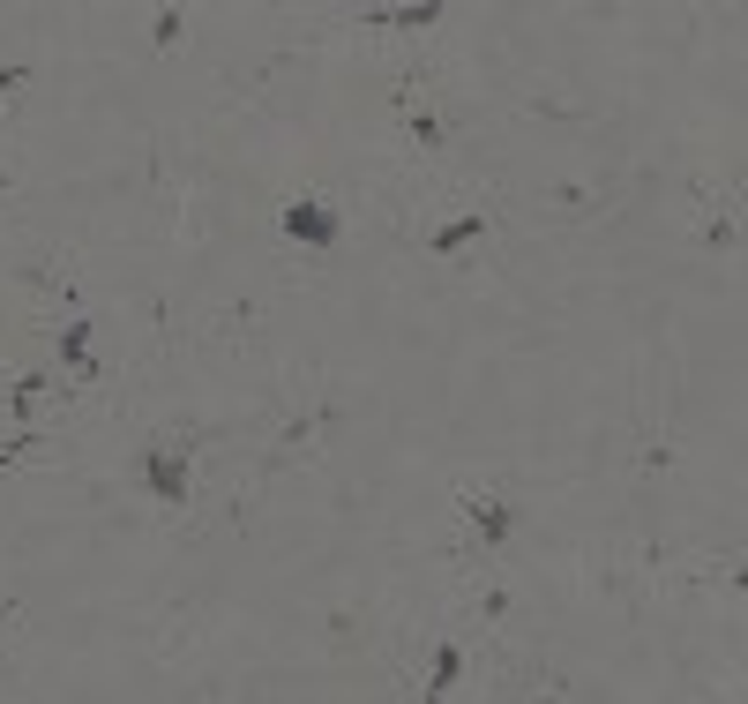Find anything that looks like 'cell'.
<instances>
[{
    "label": "cell",
    "mask_w": 748,
    "mask_h": 704,
    "mask_svg": "<svg viewBox=\"0 0 748 704\" xmlns=\"http://www.w3.org/2000/svg\"><path fill=\"white\" fill-rule=\"evenodd\" d=\"M150 487H158V495H180V457H150Z\"/></svg>",
    "instance_id": "1"
}]
</instances>
